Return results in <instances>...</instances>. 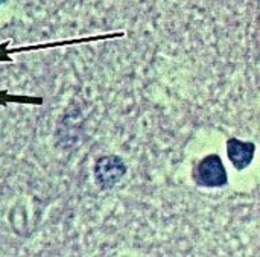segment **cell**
Returning a JSON list of instances; mask_svg holds the SVG:
<instances>
[{
  "label": "cell",
  "instance_id": "277c9868",
  "mask_svg": "<svg viewBox=\"0 0 260 257\" xmlns=\"http://www.w3.org/2000/svg\"><path fill=\"white\" fill-rule=\"evenodd\" d=\"M8 102H18V104H43L41 98H30V96H15V94H8L6 91H0V104L6 105Z\"/></svg>",
  "mask_w": 260,
  "mask_h": 257
},
{
  "label": "cell",
  "instance_id": "5b68a950",
  "mask_svg": "<svg viewBox=\"0 0 260 257\" xmlns=\"http://www.w3.org/2000/svg\"><path fill=\"white\" fill-rule=\"evenodd\" d=\"M8 44H9V41H5V43L0 44V61H11L9 52H8V47H6Z\"/></svg>",
  "mask_w": 260,
  "mask_h": 257
},
{
  "label": "cell",
  "instance_id": "6da1fadb",
  "mask_svg": "<svg viewBox=\"0 0 260 257\" xmlns=\"http://www.w3.org/2000/svg\"><path fill=\"white\" fill-rule=\"evenodd\" d=\"M193 180L201 187H222L227 184L229 177L224 163L218 154L206 155L193 171Z\"/></svg>",
  "mask_w": 260,
  "mask_h": 257
},
{
  "label": "cell",
  "instance_id": "7a4b0ae2",
  "mask_svg": "<svg viewBox=\"0 0 260 257\" xmlns=\"http://www.w3.org/2000/svg\"><path fill=\"white\" fill-rule=\"evenodd\" d=\"M126 174L125 162L117 155L101 157L94 165V178L102 189H111Z\"/></svg>",
  "mask_w": 260,
  "mask_h": 257
},
{
  "label": "cell",
  "instance_id": "3957f363",
  "mask_svg": "<svg viewBox=\"0 0 260 257\" xmlns=\"http://www.w3.org/2000/svg\"><path fill=\"white\" fill-rule=\"evenodd\" d=\"M254 152L256 145L253 142H242L235 137L227 140V157L238 171H244L251 165Z\"/></svg>",
  "mask_w": 260,
  "mask_h": 257
},
{
  "label": "cell",
  "instance_id": "8992f818",
  "mask_svg": "<svg viewBox=\"0 0 260 257\" xmlns=\"http://www.w3.org/2000/svg\"><path fill=\"white\" fill-rule=\"evenodd\" d=\"M5 2H6V0H0V5H2V3H5Z\"/></svg>",
  "mask_w": 260,
  "mask_h": 257
}]
</instances>
